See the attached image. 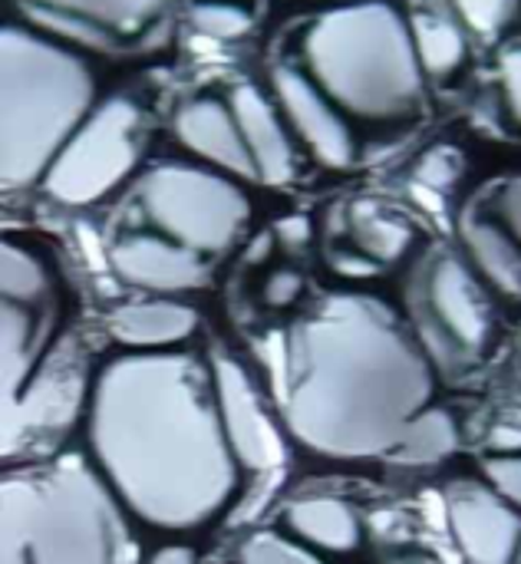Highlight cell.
<instances>
[{"instance_id":"obj_19","label":"cell","mask_w":521,"mask_h":564,"mask_svg":"<svg viewBox=\"0 0 521 564\" xmlns=\"http://www.w3.org/2000/svg\"><path fill=\"white\" fill-rule=\"evenodd\" d=\"M198 324V311L175 297L119 304L106 317V330L122 350H178L195 337Z\"/></svg>"},{"instance_id":"obj_20","label":"cell","mask_w":521,"mask_h":564,"mask_svg":"<svg viewBox=\"0 0 521 564\" xmlns=\"http://www.w3.org/2000/svg\"><path fill=\"white\" fill-rule=\"evenodd\" d=\"M281 525L284 535L317 555H350L363 542L360 512L347 499L327 492L297 496L294 502H287L281 512Z\"/></svg>"},{"instance_id":"obj_15","label":"cell","mask_w":521,"mask_h":564,"mask_svg":"<svg viewBox=\"0 0 521 564\" xmlns=\"http://www.w3.org/2000/svg\"><path fill=\"white\" fill-rule=\"evenodd\" d=\"M211 264L215 261L149 228L122 231L109 241V268L116 271V278L155 297H172L205 288L211 281Z\"/></svg>"},{"instance_id":"obj_1","label":"cell","mask_w":521,"mask_h":564,"mask_svg":"<svg viewBox=\"0 0 521 564\" xmlns=\"http://www.w3.org/2000/svg\"><path fill=\"white\" fill-rule=\"evenodd\" d=\"M86 443L122 509L162 532L205 529L241 482L211 364L182 347L109 357L93 373Z\"/></svg>"},{"instance_id":"obj_9","label":"cell","mask_w":521,"mask_h":564,"mask_svg":"<svg viewBox=\"0 0 521 564\" xmlns=\"http://www.w3.org/2000/svg\"><path fill=\"white\" fill-rule=\"evenodd\" d=\"M211 383L225 440L241 473H271L287 459V430L278 410L268 406L245 364L231 354H211Z\"/></svg>"},{"instance_id":"obj_36","label":"cell","mask_w":521,"mask_h":564,"mask_svg":"<svg viewBox=\"0 0 521 564\" xmlns=\"http://www.w3.org/2000/svg\"><path fill=\"white\" fill-rule=\"evenodd\" d=\"M0 564H30L26 549L13 535H7V532H0Z\"/></svg>"},{"instance_id":"obj_34","label":"cell","mask_w":521,"mask_h":564,"mask_svg":"<svg viewBox=\"0 0 521 564\" xmlns=\"http://www.w3.org/2000/svg\"><path fill=\"white\" fill-rule=\"evenodd\" d=\"M274 238L284 245V248H301V245H307L311 241V225L304 221V218H284V221H278V228H274Z\"/></svg>"},{"instance_id":"obj_8","label":"cell","mask_w":521,"mask_h":564,"mask_svg":"<svg viewBox=\"0 0 521 564\" xmlns=\"http://www.w3.org/2000/svg\"><path fill=\"white\" fill-rule=\"evenodd\" d=\"M142 109L126 96H109L66 139L43 175V192L69 208L96 205L135 172L145 145Z\"/></svg>"},{"instance_id":"obj_35","label":"cell","mask_w":521,"mask_h":564,"mask_svg":"<svg viewBox=\"0 0 521 564\" xmlns=\"http://www.w3.org/2000/svg\"><path fill=\"white\" fill-rule=\"evenodd\" d=\"M387 564H449L443 555L430 552V549H420V545H410V549H397L393 555H387Z\"/></svg>"},{"instance_id":"obj_24","label":"cell","mask_w":521,"mask_h":564,"mask_svg":"<svg viewBox=\"0 0 521 564\" xmlns=\"http://www.w3.org/2000/svg\"><path fill=\"white\" fill-rule=\"evenodd\" d=\"M0 301H23V304L53 301V274L36 251L3 241V248H0Z\"/></svg>"},{"instance_id":"obj_26","label":"cell","mask_w":521,"mask_h":564,"mask_svg":"<svg viewBox=\"0 0 521 564\" xmlns=\"http://www.w3.org/2000/svg\"><path fill=\"white\" fill-rule=\"evenodd\" d=\"M188 20L198 33L215 40H238L254 26V13L228 0H202L188 10Z\"/></svg>"},{"instance_id":"obj_13","label":"cell","mask_w":521,"mask_h":564,"mask_svg":"<svg viewBox=\"0 0 521 564\" xmlns=\"http://www.w3.org/2000/svg\"><path fill=\"white\" fill-rule=\"evenodd\" d=\"M271 86L284 122L307 145L311 159L334 172L350 169L357 159V139L344 119V109L297 66H274Z\"/></svg>"},{"instance_id":"obj_22","label":"cell","mask_w":521,"mask_h":564,"mask_svg":"<svg viewBox=\"0 0 521 564\" xmlns=\"http://www.w3.org/2000/svg\"><path fill=\"white\" fill-rule=\"evenodd\" d=\"M459 449V423L446 406H426L423 413H416L397 446L390 449L387 463L406 466V469H426V466H439L446 463L453 453Z\"/></svg>"},{"instance_id":"obj_7","label":"cell","mask_w":521,"mask_h":564,"mask_svg":"<svg viewBox=\"0 0 521 564\" xmlns=\"http://www.w3.org/2000/svg\"><path fill=\"white\" fill-rule=\"evenodd\" d=\"M135 205L149 231L208 261L228 254L251 218V202L231 175L182 162L145 172L135 188Z\"/></svg>"},{"instance_id":"obj_37","label":"cell","mask_w":521,"mask_h":564,"mask_svg":"<svg viewBox=\"0 0 521 564\" xmlns=\"http://www.w3.org/2000/svg\"><path fill=\"white\" fill-rule=\"evenodd\" d=\"M228 3H238V0H228Z\"/></svg>"},{"instance_id":"obj_12","label":"cell","mask_w":521,"mask_h":564,"mask_svg":"<svg viewBox=\"0 0 521 564\" xmlns=\"http://www.w3.org/2000/svg\"><path fill=\"white\" fill-rule=\"evenodd\" d=\"M93 377L86 380L76 367L69 344H56L23 393L3 406V453H17L23 440L56 436L63 433L79 410L89 403Z\"/></svg>"},{"instance_id":"obj_18","label":"cell","mask_w":521,"mask_h":564,"mask_svg":"<svg viewBox=\"0 0 521 564\" xmlns=\"http://www.w3.org/2000/svg\"><path fill=\"white\" fill-rule=\"evenodd\" d=\"M228 102L241 126L258 182L261 185H291L297 178V152H294V142L278 116L274 102L251 83L235 86Z\"/></svg>"},{"instance_id":"obj_28","label":"cell","mask_w":521,"mask_h":564,"mask_svg":"<svg viewBox=\"0 0 521 564\" xmlns=\"http://www.w3.org/2000/svg\"><path fill=\"white\" fill-rule=\"evenodd\" d=\"M519 3L521 0H453L459 20L482 36H492L502 26H509L519 13Z\"/></svg>"},{"instance_id":"obj_32","label":"cell","mask_w":521,"mask_h":564,"mask_svg":"<svg viewBox=\"0 0 521 564\" xmlns=\"http://www.w3.org/2000/svg\"><path fill=\"white\" fill-rule=\"evenodd\" d=\"M499 76H502V89H506V102L509 112L515 116L521 126V43L509 46L499 59Z\"/></svg>"},{"instance_id":"obj_11","label":"cell","mask_w":521,"mask_h":564,"mask_svg":"<svg viewBox=\"0 0 521 564\" xmlns=\"http://www.w3.org/2000/svg\"><path fill=\"white\" fill-rule=\"evenodd\" d=\"M446 525L466 564H521V509L486 479H453L443 489Z\"/></svg>"},{"instance_id":"obj_10","label":"cell","mask_w":521,"mask_h":564,"mask_svg":"<svg viewBox=\"0 0 521 564\" xmlns=\"http://www.w3.org/2000/svg\"><path fill=\"white\" fill-rule=\"evenodd\" d=\"M20 13L56 40L122 53L149 36L159 23L165 0H13Z\"/></svg>"},{"instance_id":"obj_29","label":"cell","mask_w":521,"mask_h":564,"mask_svg":"<svg viewBox=\"0 0 521 564\" xmlns=\"http://www.w3.org/2000/svg\"><path fill=\"white\" fill-rule=\"evenodd\" d=\"M482 479L515 509H521V453H492L482 459Z\"/></svg>"},{"instance_id":"obj_16","label":"cell","mask_w":521,"mask_h":564,"mask_svg":"<svg viewBox=\"0 0 521 564\" xmlns=\"http://www.w3.org/2000/svg\"><path fill=\"white\" fill-rule=\"evenodd\" d=\"M172 132L185 152L202 159L205 165L241 178V182H258L251 152L245 145L241 126L231 112V102H221L215 96L188 99L178 106L172 119Z\"/></svg>"},{"instance_id":"obj_31","label":"cell","mask_w":521,"mask_h":564,"mask_svg":"<svg viewBox=\"0 0 521 564\" xmlns=\"http://www.w3.org/2000/svg\"><path fill=\"white\" fill-rule=\"evenodd\" d=\"M304 274H297L294 268H278V271H271L268 278H264V284H261V297H264V304L268 307H291V304H297L301 301V294H304Z\"/></svg>"},{"instance_id":"obj_17","label":"cell","mask_w":521,"mask_h":564,"mask_svg":"<svg viewBox=\"0 0 521 564\" xmlns=\"http://www.w3.org/2000/svg\"><path fill=\"white\" fill-rule=\"evenodd\" d=\"M53 324H56V301L23 304V301H0V373H3V406L13 403L43 360L53 354Z\"/></svg>"},{"instance_id":"obj_33","label":"cell","mask_w":521,"mask_h":564,"mask_svg":"<svg viewBox=\"0 0 521 564\" xmlns=\"http://www.w3.org/2000/svg\"><path fill=\"white\" fill-rule=\"evenodd\" d=\"M142 564H202V555L188 542H169V545H159L155 552H149V558Z\"/></svg>"},{"instance_id":"obj_5","label":"cell","mask_w":521,"mask_h":564,"mask_svg":"<svg viewBox=\"0 0 521 564\" xmlns=\"http://www.w3.org/2000/svg\"><path fill=\"white\" fill-rule=\"evenodd\" d=\"M126 516L93 459L83 456L17 469L0 486V532L26 549L30 564H126Z\"/></svg>"},{"instance_id":"obj_25","label":"cell","mask_w":521,"mask_h":564,"mask_svg":"<svg viewBox=\"0 0 521 564\" xmlns=\"http://www.w3.org/2000/svg\"><path fill=\"white\" fill-rule=\"evenodd\" d=\"M235 564H327L317 552H311L307 545L294 542L291 535H281V532H254Z\"/></svg>"},{"instance_id":"obj_27","label":"cell","mask_w":521,"mask_h":564,"mask_svg":"<svg viewBox=\"0 0 521 564\" xmlns=\"http://www.w3.org/2000/svg\"><path fill=\"white\" fill-rule=\"evenodd\" d=\"M476 198L489 208V215L521 245V175L499 178L492 188L479 192Z\"/></svg>"},{"instance_id":"obj_30","label":"cell","mask_w":521,"mask_h":564,"mask_svg":"<svg viewBox=\"0 0 521 564\" xmlns=\"http://www.w3.org/2000/svg\"><path fill=\"white\" fill-rule=\"evenodd\" d=\"M459 172H463V155L456 149H446V145L430 149L423 155V162L416 165V178L426 182V185H436V188L453 185L459 178Z\"/></svg>"},{"instance_id":"obj_6","label":"cell","mask_w":521,"mask_h":564,"mask_svg":"<svg viewBox=\"0 0 521 564\" xmlns=\"http://www.w3.org/2000/svg\"><path fill=\"white\" fill-rule=\"evenodd\" d=\"M406 324L439 380H466L492 350L496 311L486 281L449 248H430L410 271Z\"/></svg>"},{"instance_id":"obj_3","label":"cell","mask_w":521,"mask_h":564,"mask_svg":"<svg viewBox=\"0 0 521 564\" xmlns=\"http://www.w3.org/2000/svg\"><path fill=\"white\" fill-rule=\"evenodd\" d=\"M304 73L350 116L400 122L423 102V63L410 20L387 0L317 13L301 36Z\"/></svg>"},{"instance_id":"obj_2","label":"cell","mask_w":521,"mask_h":564,"mask_svg":"<svg viewBox=\"0 0 521 564\" xmlns=\"http://www.w3.org/2000/svg\"><path fill=\"white\" fill-rule=\"evenodd\" d=\"M268 360L287 436L337 463L387 459L439 380L406 317L363 291L321 297L271 340Z\"/></svg>"},{"instance_id":"obj_4","label":"cell","mask_w":521,"mask_h":564,"mask_svg":"<svg viewBox=\"0 0 521 564\" xmlns=\"http://www.w3.org/2000/svg\"><path fill=\"white\" fill-rule=\"evenodd\" d=\"M96 109V76L66 43L20 23L0 30V178L43 182L66 139Z\"/></svg>"},{"instance_id":"obj_23","label":"cell","mask_w":521,"mask_h":564,"mask_svg":"<svg viewBox=\"0 0 521 564\" xmlns=\"http://www.w3.org/2000/svg\"><path fill=\"white\" fill-rule=\"evenodd\" d=\"M410 30L426 76L446 79L466 63L469 43H466V23L459 17L446 10H416L410 17Z\"/></svg>"},{"instance_id":"obj_21","label":"cell","mask_w":521,"mask_h":564,"mask_svg":"<svg viewBox=\"0 0 521 564\" xmlns=\"http://www.w3.org/2000/svg\"><path fill=\"white\" fill-rule=\"evenodd\" d=\"M459 238L466 261L476 268V274L499 294L521 301V245L489 215L479 198L463 208Z\"/></svg>"},{"instance_id":"obj_14","label":"cell","mask_w":521,"mask_h":564,"mask_svg":"<svg viewBox=\"0 0 521 564\" xmlns=\"http://www.w3.org/2000/svg\"><path fill=\"white\" fill-rule=\"evenodd\" d=\"M330 235L347 238V248H327V264L344 278H377L400 264L416 241L406 218L370 198L337 208Z\"/></svg>"}]
</instances>
